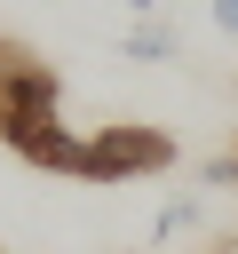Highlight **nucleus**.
<instances>
[{
  "mask_svg": "<svg viewBox=\"0 0 238 254\" xmlns=\"http://www.w3.org/2000/svg\"><path fill=\"white\" fill-rule=\"evenodd\" d=\"M206 16H214V32H222V40H238V0H206Z\"/></svg>",
  "mask_w": 238,
  "mask_h": 254,
  "instance_id": "obj_6",
  "label": "nucleus"
},
{
  "mask_svg": "<svg viewBox=\"0 0 238 254\" xmlns=\"http://www.w3.org/2000/svg\"><path fill=\"white\" fill-rule=\"evenodd\" d=\"M119 56H127V64H175V56H182V32L159 24V16H151V24H127V32H119Z\"/></svg>",
  "mask_w": 238,
  "mask_h": 254,
  "instance_id": "obj_3",
  "label": "nucleus"
},
{
  "mask_svg": "<svg viewBox=\"0 0 238 254\" xmlns=\"http://www.w3.org/2000/svg\"><path fill=\"white\" fill-rule=\"evenodd\" d=\"M119 8H127L135 24H151V16H159V0H119Z\"/></svg>",
  "mask_w": 238,
  "mask_h": 254,
  "instance_id": "obj_7",
  "label": "nucleus"
},
{
  "mask_svg": "<svg viewBox=\"0 0 238 254\" xmlns=\"http://www.w3.org/2000/svg\"><path fill=\"white\" fill-rule=\"evenodd\" d=\"M198 183H206V190H238V143H230L222 159H206V167H198Z\"/></svg>",
  "mask_w": 238,
  "mask_h": 254,
  "instance_id": "obj_5",
  "label": "nucleus"
},
{
  "mask_svg": "<svg viewBox=\"0 0 238 254\" xmlns=\"http://www.w3.org/2000/svg\"><path fill=\"white\" fill-rule=\"evenodd\" d=\"M0 143L48 175H79L87 167V135L63 127V79L24 48L0 40Z\"/></svg>",
  "mask_w": 238,
  "mask_h": 254,
  "instance_id": "obj_1",
  "label": "nucleus"
},
{
  "mask_svg": "<svg viewBox=\"0 0 238 254\" xmlns=\"http://www.w3.org/2000/svg\"><path fill=\"white\" fill-rule=\"evenodd\" d=\"M198 214H206V198H198V190L167 198V206H159V222H151V246H175L182 230H198Z\"/></svg>",
  "mask_w": 238,
  "mask_h": 254,
  "instance_id": "obj_4",
  "label": "nucleus"
},
{
  "mask_svg": "<svg viewBox=\"0 0 238 254\" xmlns=\"http://www.w3.org/2000/svg\"><path fill=\"white\" fill-rule=\"evenodd\" d=\"M167 167H175V135L119 119V127H95V135H87L79 183H135V175H167Z\"/></svg>",
  "mask_w": 238,
  "mask_h": 254,
  "instance_id": "obj_2",
  "label": "nucleus"
}]
</instances>
